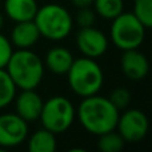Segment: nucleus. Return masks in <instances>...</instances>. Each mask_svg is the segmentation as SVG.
<instances>
[{
	"instance_id": "nucleus-14",
	"label": "nucleus",
	"mask_w": 152,
	"mask_h": 152,
	"mask_svg": "<svg viewBox=\"0 0 152 152\" xmlns=\"http://www.w3.org/2000/svg\"><path fill=\"white\" fill-rule=\"evenodd\" d=\"M37 8L39 5L36 0H5L4 1L5 15L15 23L34 20Z\"/></svg>"
},
{
	"instance_id": "nucleus-17",
	"label": "nucleus",
	"mask_w": 152,
	"mask_h": 152,
	"mask_svg": "<svg viewBox=\"0 0 152 152\" xmlns=\"http://www.w3.org/2000/svg\"><path fill=\"white\" fill-rule=\"evenodd\" d=\"M16 86L5 68H0V110L13 102L16 96Z\"/></svg>"
},
{
	"instance_id": "nucleus-19",
	"label": "nucleus",
	"mask_w": 152,
	"mask_h": 152,
	"mask_svg": "<svg viewBox=\"0 0 152 152\" xmlns=\"http://www.w3.org/2000/svg\"><path fill=\"white\" fill-rule=\"evenodd\" d=\"M134 15L145 27V29H152V0H135Z\"/></svg>"
},
{
	"instance_id": "nucleus-10",
	"label": "nucleus",
	"mask_w": 152,
	"mask_h": 152,
	"mask_svg": "<svg viewBox=\"0 0 152 152\" xmlns=\"http://www.w3.org/2000/svg\"><path fill=\"white\" fill-rule=\"evenodd\" d=\"M120 68L127 79L132 81H140L147 77L150 72V61L147 56L140 52L139 48L123 51L120 58Z\"/></svg>"
},
{
	"instance_id": "nucleus-16",
	"label": "nucleus",
	"mask_w": 152,
	"mask_h": 152,
	"mask_svg": "<svg viewBox=\"0 0 152 152\" xmlns=\"http://www.w3.org/2000/svg\"><path fill=\"white\" fill-rule=\"evenodd\" d=\"M94 11L105 20H112L124 11V0H94Z\"/></svg>"
},
{
	"instance_id": "nucleus-3",
	"label": "nucleus",
	"mask_w": 152,
	"mask_h": 152,
	"mask_svg": "<svg viewBox=\"0 0 152 152\" xmlns=\"http://www.w3.org/2000/svg\"><path fill=\"white\" fill-rule=\"evenodd\" d=\"M66 75L69 88L80 97L99 94L104 84V72L96 59L86 56L75 59Z\"/></svg>"
},
{
	"instance_id": "nucleus-23",
	"label": "nucleus",
	"mask_w": 152,
	"mask_h": 152,
	"mask_svg": "<svg viewBox=\"0 0 152 152\" xmlns=\"http://www.w3.org/2000/svg\"><path fill=\"white\" fill-rule=\"evenodd\" d=\"M72 4L75 5L76 8H87V7H92L94 4V0H71Z\"/></svg>"
},
{
	"instance_id": "nucleus-7",
	"label": "nucleus",
	"mask_w": 152,
	"mask_h": 152,
	"mask_svg": "<svg viewBox=\"0 0 152 152\" xmlns=\"http://www.w3.org/2000/svg\"><path fill=\"white\" fill-rule=\"evenodd\" d=\"M126 143H139L150 131V120L143 111L129 108L119 115L116 128Z\"/></svg>"
},
{
	"instance_id": "nucleus-11",
	"label": "nucleus",
	"mask_w": 152,
	"mask_h": 152,
	"mask_svg": "<svg viewBox=\"0 0 152 152\" xmlns=\"http://www.w3.org/2000/svg\"><path fill=\"white\" fill-rule=\"evenodd\" d=\"M16 113L27 123L39 120L43 108V99L35 89H21V92L15 96Z\"/></svg>"
},
{
	"instance_id": "nucleus-20",
	"label": "nucleus",
	"mask_w": 152,
	"mask_h": 152,
	"mask_svg": "<svg viewBox=\"0 0 152 152\" xmlns=\"http://www.w3.org/2000/svg\"><path fill=\"white\" fill-rule=\"evenodd\" d=\"M108 99H110V102L112 103L119 111H123V110H126V108H128L129 103H131V99H132V95L128 88L116 87L110 94Z\"/></svg>"
},
{
	"instance_id": "nucleus-13",
	"label": "nucleus",
	"mask_w": 152,
	"mask_h": 152,
	"mask_svg": "<svg viewBox=\"0 0 152 152\" xmlns=\"http://www.w3.org/2000/svg\"><path fill=\"white\" fill-rule=\"evenodd\" d=\"M75 58L69 50L64 47H53L45 53L44 67L55 75H66Z\"/></svg>"
},
{
	"instance_id": "nucleus-26",
	"label": "nucleus",
	"mask_w": 152,
	"mask_h": 152,
	"mask_svg": "<svg viewBox=\"0 0 152 152\" xmlns=\"http://www.w3.org/2000/svg\"><path fill=\"white\" fill-rule=\"evenodd\" d=\"M124 1H126V0H124Z\"/></svg>"
},
{
	"instance_id": "nucleus-9",
	"label": "nucleus",
	"mask_w": 152,
	"mask_h": 152,
	"mask_svg": "<svg viewBox=\"0 0 152 152\" xmlns=\"http://www.w3.org/2000/svg\"><path fill=\"white\" fill-rule=\"evenodd\" d=\"M75 42L81 55L91 59L102 58L107 52L110 44L107 35L99 28H95L94 26L79 29Z\"/></svg>"
},
{
	"instance_id": "nucleus-22",
	"label": "nucleus",
	"mask_w": 152,
	"mask_h": 152,
	"mask_svg": "<svg viewBox=\"0 0 152 152\" xmlns=\"http://www.w3.org/2000/svg\"><path fill=\"white\" fill-rule=\"evenodd\" d=\"M12 52L13 45L11 43V40L0 32V68H5Z\"/></svg>"
},
{
	"instance_id": "nucleus-18",
	"label": "nucleus",
	"mask_w": 152,
	"mask_h": 152,
	"mask_svg": "<svg viewBox=\"0 0 152 152\" xmlns=\"http://www.w3.org/2000/svg\"><path fill=\"white\" fill-rule=\"evenodd\" d=\"M97 137V148L102 152H119L126 144L124 139L119 132H115V129L99 135Z\"/></svg>"
},
{
	"instance_id": "nucleus-24",
	"label": "nucleus",
	"mask_w": 152,
	"mask_h": 152,
	"mask_svg": "<svg viewBox=\"0 0 152 152\" xmlns=\"http://www.w3.org/2000/svg\"><path fill=\"white\" fill-rule=\"evenodd\" d=\"M3 26H4V16H3L1 13H0V31H1Z\"/></svg>"
},
{
	"instance_id": "nucleus-21",
	"label": "nucleus",
	"mask_w": 152,
	"mask_h": 152,
	"mask_svg": "<svg viewBox=\"0 0 152 152\" xmlns=\"http://www.w3.org/2000/svg\"><path fill=\"white\" fill-rule=\"evenodd\" d=\"M96 21V13H95L94 8L87 7V8H79L76 18L74 23L77 24L80 28H86V27H92Z\"/></svg>"
},
{
	"instance_id": "nucleus-8",
	"label": "nucleus",
	"mask_w": 152,
	"mask_h": 152,
	"mask_svg": "<svg viewBox=\"0 0 152 152\" xmlns=\"http://www.w3.org/2000/svg\"><path fill=\"white\" fill-rule=\"evenodd\" d=\"M28 123L18 113L0 115V148H13L28 137Z\"/></svg>"
},
{
	"instance_id": "nucleus-15",
	"label": "nucleus",
	"mask_w": 152,
	"mask_h": 152,
	"mask_svg": "<svg viewBox=\"0 0 152 152\" xmlns=\"http://www.w3.org/2000/svg\"><path fill=\"white\" fill-rule=\"evenodd\" d=\"M56 147V134L45 128L37 129L28 137V150L31 152H53Z\"/></svg>"
},
{
	"instance_id": "nucleus-1",
	"label": "nucleus",
	"mask_w": 152,
	"mask_h": 152,
	"mask_svg": "<svg viewBox=\"0 0 152 152\" xmlns=\"http://www.w3.org/2000/svg\"><path fill=\"white\" fill-rule=\"evenodd\" d=\"M119 115L120 111L110 102V99L97 94L83 97L76 110V118L81 127L88 134L96 136L115 129Z\"/></svg>"
},
{
	"instance_id": "nucleus-25",
	"label": "nucleus",
	"mask_w": 152,
	"mask_h": 152,
	"mask_svg": "<svg viewBox=\"0 0 152 152\" xmlns=\"http://www.w3.org/2000/svg\"><path fill=\"white\" fill-rule=\"evenodd\" d=\"M0 3H1V0H0Z\"/></svg>"
},
{
	"instance_id": "nucleus-6",
	"label": "nucleus",
	"mask_w": 152,
	"mask_h": 152,
	"mask_svg": "<svg viewBox=\"0 0 152 152\" xmlns=\"http://www.w3.org/2000/svg\"><path fill=\"white\" fill-rule=\"evenodd\" d=\"M110 35L116 48L121 51L140 48L145 39V27L137 20L134 12H121L112 19Z\"/></svg>"
},
{
	"instance_id": "nucleus-5",
	"label": "nucleus",
	"mask_w": 152,
	"mask_h": 152,
	"mask_svg": "<svg viewBox=\"0 0 152 152\" xmlns=\"http://www.w3.org/2000/svg\"><path fill=\"white\" fill-rule=\"evenodd\" d=\"M76 119V108L66 96H52L43 103L39 120L43 128L53 134H64L71 128Z\"/></svg>"
},
{
	"instance_id": "nucleus-12",
	"label": "nucleus",
	"mask_w": 152,
	"mask_h": 152,
	"mask_svg": "<svg viewBox=\"0 0 152 152\" xmlns=\"http://www.w3.org/2000/svg\"><path fill=\"white\" fill-rule=\"evenodd\" d=\"M40 32L34 20L19 21L13 26L11 31V43L18 50H28L32 48L40 39Z\"/></svg>"
},
{
	"instance_id": "nucleus-2",
	"label": "nucleus",
	"mask_w": 152,
	"mask_h": 152,
	"mask_svg": "<svg viewBox=\"0 0 152 152\" xmlns=\"http://www.w3.org/2000/svg\"><path fill=\"white\" fill-rule=\"evenodd\" d=\"M44 69L43 60L31 48L13 51L5 66V71L19 89H36L44 77Z\"/></svg>"
},
{
	"instance_id": "nucleus-4",
	"label": "nucleus",
	"mask_w": 152,
	"mask_h": 152,
	"mask_svg": "<svg viewBox=\"0 0 152 152\" xmlns=\"http://www.w3.org/2000/svg\"><path fill=\"white\" fill-rule=\"evenodd\" d=\"M34 21L40 36L52 42H60L68 37L75 24L68 10L56 3H48L37 8Z\"/></svg>"
}]
</instances>
